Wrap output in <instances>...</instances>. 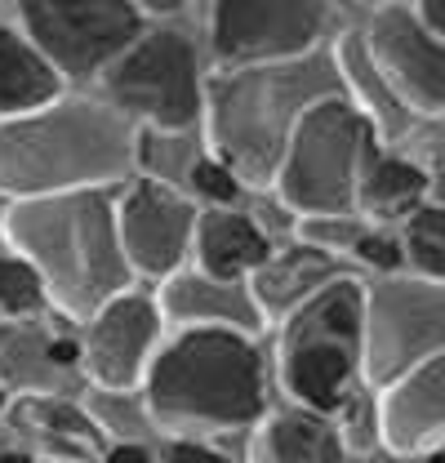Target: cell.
I'll list each match as a JSON object with an SVG mask.
<instances>
[{
  "instance_id": "6da1fadb",
  "label": "cell",
  "mask_w": 445,
  "mask_h": 463,
  "mask_svg": "<svg viewBox=\"0 0 445 463\" xmlns=\"http://www.w3.org/2000/svg\"><path fill=\"white\" fill-rule=\"evenodd\" d=\"M143 129L94 94H54L0 120V196L32 201L120 187L138 174Z\"/></svg>"
},
{
  "instance_id": "7a4b0ae2",
  "label": "cell",
  "mask_w": 445,
  "mask_h": 463,
  "mask_svg": "<svg viewBox=\"0 0 445 463\" xmlns=\"http://www.w3.org/2000/svg\"><path fill=\"white\" fill-rule=\"evenodd\" d=\"M138 397L166 437H227L268 414V361L254 335L183 326L152 356Z\"/></svg>"
},
{
  "instance_id": "3957f363",
  "label": "cell",
  "mask_w": 445,
  "mask_h": 463,
  "mask_svg": "<svg viewBox=\"0 0 445 463\" xmlns=\"http://www.w3.org/2000/svg\"><path fill=\"white\" fill-rule=\"evenodd\" d=\"M0 236L36 268L50 307L67 321H85L120 289L138 286L120 245L111 187L9 201L0 214Z\"/></svg>"
},
{
  "instance_id": "277c9868",
  "label": "cell",
  "mask_w": 445,
  "mask_h": 463,
  "mask_svg": "<svg viewBox=\"0 0 445 463\" xmlns=\"http://www.w3.org/2000/svg\"><path fill=\"white\" fill-rule=\"evenodd\" d=\"M338 85L317 80V54L280 67H232L205 85V152L241 178V187H272L298 116Z\"/></svg>"
},
{
  "instance_id": "5b68a950",
  "label": "cell",
  "mask_w": 445,
  "mask_h": 463,
  "mask_svg": "<svg viewBox=\"0 0 445 463\" xmlns=\"http://www.w3.org/2000/svg\"><path fill=\"white\" fill-rule=\"evenodd\" d=\"M277 379L294 405L334 414L365 383V281L334 277L280 317Z\"/></svg>"
},
{
  "instance_id": "8992f818",
  "label": "cell",
  "mask_w": 445,
  "mask_h": 463,
  "mask_svg": "<svg viewBox=\"0 0 445 463\" xmlns=\"http://www.w3.org/2000/svg\"><path fill=\"white\" fill-rule=\"evenodd\" d=\"M383 152V134L343 90L308 103L285 147L272 192L298 219L356 214V192L370 161Z\"/></svg>"
},
{
  "instance_id": "52a82bcc",
  "label": "cell",
  "mask_w": 445,
  "mask_h": 463,
  "mask_svg": "<svg viewBox=\"0 0 445 463\" xmlns=\"http://www.w3.org/2000/svg\"><path fill=\"white\" fill-rule=\"evenodd\" d=\"M201 50L178 27H143V36L103 71V103L143 134H187L205 116Z\"/></svg>"
},
{
  "instance_id": "ba28073f",
  "label": "cell",
  "mask_w": 445,
  "mask_h": 463,
  "mask_svg": "<svg viewBox=\"0 0 445 463\" xmlns=\"http://www.w3.org/2000/svg\"><path fill=\"white\" fill-rule=\"evenodd\" d=\"M14 27L50 62L62 85L103 76L125 54L147 18L129 0H9Z\"/></svg>"
},
{
  "instance_id": "9c48e42d",
  "label": "cell",
  "mask_w": 445,
  "mask_h": 463,
  "mask_svg": "<svg viewBox=\"0 0 445 463\" xmlns=\"http://www.w3.org/2000/svg\"><path fill=\"white\" fill-rule=\"evenodd\" d=\"M445 352V281L388 272L365 281V383L388 388Z\"/></svg>"
},
{
  "instance_id": "30bf717a",
  "label": "cell",
  "mask_w": 445,
  "mask_h": 463,
  "mask_svg": "<svg viewBox=\"0 0 445 463\" xmlns=\"http://www.w3.org/2000/svg\"><path fill=\"white\" fill-rule=\"evenodd\" d=\"M330 27V0H214L210 54L222 71L303 62L321 50Z\"/></svg>"
},
{
  "instance_id": "8fae6325",
  "label": "cell",
  "mask_w": 445,
  "mask_h": 463,
  "mask_svg": "<svg viewBox=\"0 0 445 463\" xmlns=\"http://www.w3.org/2000/svg\"><path fill=\"white\" fill-rule=\"evenodd\" d=\"M196 223L201 205L187 192H178V183L169 178L134 174L116 192V228L138 281H166L178 268H187Z\"/></svg>"
},
{
  "instance_id": "7c38bea8",
  "label": "cell",
  "mask_w": 445,
  "mask_h": 463,
  "mask_svg": "<svg viewBox=\"0 0 445 463\" xmlns=\"http://www.w3.org/2000/svg\"><path fill=\"white\" fill-rule=\"evenodd\" d=\"M161 344H166V312L156 294L129 286L80 321V374L111 397L138 392Z\"/></svg>"
},
{
  "instance_id": "4fadbf2b",
  "label": "cell",
  "mask_w": 445,
  "mask_h": 463,
  "mask_svg": "<svg viewBox=\"0 0 445 463\" xmlns=\"http://www.w3.org/2000/svg\"><path fill=\"white\" fill-rule=\"evenodd\" d=\"M365 50L405 112L445 116V41L414 14V5L379 9L370 18Z\"/></svg>"
},
{
  "instance_id": "5bb4252c",
  "label": "cell",
  "mask_w": 445,
  "mask_h": 463,
  "mask_svg": "<svg viewBox=\"0 0 445 463\" xmlns=\"http://www.w3.org/2000/svg\"><path fill=\"white\" fill-rule=\"evenodd\" d=\"M0 432L9 437V446H23L41 463H99L108 450V428L62 392L9 397Z\"/></svg>"
},
{
  "instance_id": "9a60e30c",
  "label": "cell",
  "mask_w": 445,
  "mask_h": 463,
  "mask_svg": "<svg viewBox=\"0 0 445 463\" xmlns=\"http://www.w3.org/2000/svg\"><path fill=\"white\" fill-rule=\"evenodd\" d=\"M379 446L392 455H428L445 446V352L414 365L396 383L374 392Z\"/></svg>"
},
{
  "instance_id": "2e32d148",
  "label": "cell",
  "mask_w": 445,
  "mask_h": 463,
  "mask_svg": "<svg viewBox=\"0 0 445 463\" xmlns=\"http://www.w3.org/2000/svg\"><path fill=\"white\" fill-rule=\"evenodd\" d=\"M156 303H161L166 321H174L178 330L183 326H214V330H241L254 339L268 330V317H263L250 281H219L192 263L161 281Z\"/></svg>"
},
{
  "instance_id": "e0dca14e",
  "label": "cell",
  "mask_w": 445,
  "mask_h": 463,
  "mask_svg": "<svg viewBox=\"0 0 445 463\" xmlns=\"http://www.w3.org/2000/svg\"><path fill=\"white\" fill-rule=\"evenodd\" d=\"M80 370V335L45 330L36 321H0V388L58 392V379Z\"/></svg>"
},
{
  "instance_id": "ac0fdd59",
  "label": "cell",
  "mask_w": 445,
  "mask_h": 463,
  "mask_svg": "<svg viewBox=\"0 0 445 463\" xmlns=\"http://www.w3.org/2000/svg\"><path fill=\"white\" fill-rule=\"evenodd\" d=\"M272 236L263 223L236 205H210L201 210L196 245H192V268L219 281H250L268 259H272Z\"/></svg>"
},
{
  "instance_id": "d6986e66",
  "label": "cell",
  "mask_w": 445,
  "mask_h": 463,
  "mask_svg": "<svg viewBox=\"0 0 445 463\" xmlns=\"http://www.w3.org/2000/svg\"><path fill=\"white\" fill-rule=\"evenodd\" d=\"M347 441L334 414L308 405H280L254 423V450L250 463H343Z\"/></svg>"
},
{
  "instance_id": "ffe728a7",
  "label": "cell",
  "mask_w": 445,
  "mask_h": 463,
  "mask_svg": "<svg viewBox=\"0 0 445 463\" xmlns=\"http://www.w3.org/2000/svg\"><path fill=\"white\" fill-rule=\"evenodd\" d=\"M334 277H343V259L294 236L289 245H277L272 259L250 277V289H254V298H259V307L272 326L280 317H289L298 303H308L317 289H326Z\"/></svg>"
},
{
  "instance_id": "44dd1931",
  "label": "cell",
  "mask_w": 445,
  "mask_h": 463,
  "mask_svg": "<svg viewBox=\"0 0 445 463\" xmlns=\"http://www.w3.org/2000/svg\"><path fill=\"white\" fill-rule=\"evenodd\" d=\"M428 192H432V178L419 161L401 156V152H379L370 161V170L361 178V192H356V219L374 223V228H392V223H405L419 205H428Z\"/></svg>"
},
{
  "instance_id": "7402d4cb",
  "label": "cell",
  "mask_w": 445,
  "mask_h": 463,
  "mask_svg": "<svg viewBox=\"0 0 445 463\" xmlns=\"http://www.w3.org/2000/svg\"><path fill=\"white\" fill-rule=\"evenodd\" d=\"M334 71H338V90L361 108V112L374 120V129L383 138H401L414 116L401 108V99L388 90V80L379 76V67L370 62V50H365V36H338L334 41Z\"/></svg>"
},
{
  "instance_id": "603a6c76",
  "label": "cell",
  "mask_w": 445,
  "mask_h": 463,
  "mask_svg": "<svg viewBox=\"0 0 445 463\" xmlns=\"http://www.w3.org/2000/svg\"><path fill=\"white\" fill-rule=\"evenodd\" d=\"M62 90L67 85L50 71V62L32 50V41L14 27V18H0V120L32 112Z\"/></svg>"
},
{
  "instance_id": "cb8c5ba5",
  "label": "cell",
  "mask_w": 445,
  "mask_h": 463,
  "mask_svg": "<svg viewBox=\"0 0 445 463\" xmlns=\"http://www.w3.org/2000/svg\"><path fill=\"white\" fill-rule=\"evenodd\" d=\"M401 245H405V272L445 281V201L419 205L405 219Z\"/></svg>"
},
{
  "instance_id": "d4e9b609",
  "label": "cell",
  "mask_w": 445,
  "mask_h": 463,
  "mask_svg": "<svg viewBox=\"0 0 445 463\" xmlns=\"http://www.w3.org/2000/svg\"><path fill=\"white\" fill-rule=\"evenodd\" d=\"M45 307H50V294L36 268L18 250L0 245V321H32Z\"/></svg>"
},
{
  "instance_id": "484cf974",
  "label": "cell",
  "mask_w": 445,
  "mask_h": 463,
  "mask_svg": "<svg viewBox=\"0 0 445 463\" xmlns=\"http://www.w3.org/2000/svg\"><path fill=\"white\" fill-rule=\"evenodd\" d=\"M187 187H192V201L201 210H210V205H236V196L245 192L241 178L227 170L219 156H210V152L187 165Z\"/></svg>"
},
{
  "instance_id": "4316f807",
  "label": "cell",
  "mask_w": 445,
  "mask_h": 463,
  "mask_svg": "<svg viewBox=\"0 0 445 463\" xmlns=\"http://www.w3.org/2000/svg\"><path fill=\"white\" fill-rule=\"evenodd\" d=\"M347 259H356V263H365L374 277H388V272H405V245H401V236L388 228H374V223H365L361 236H356V245H352V254Z\"/></svg>"
},
{
  "instance_id": "83f0119b",
  "label": "cell",
  "mask_w": 445,
  "mask_h": 463,
  "mask_svg": "<svg viewBox=\"0 0 445 463\" xmlns=\"http://www.w3.org/2000/svg\"><path fill=\"white\" fill-rule=\"evenodd\" d=\"M156 459L161 463H236V459H227L222 450H214L210 441H187V437H169L166 450Z\"/></svg>"
},
{
  "instance_id": "f1b7e54d",
  "label": "cell",
  "mask_w": 445,
  "mask_h": 463,
  "mask_svg": "<svg viewBox=\"0 0 445 463\" xmlns=\"http://www.w3.org/2000/svg\"><path fill=\"white\" fill-rule=\"evenodd\" d=\"M99 463H161V459H156V450L143 446V441H108V450H103Z\"/></svg>"
},
{
  "instance_id": "f546056e",
  "label": "cell",
  "mask_w": 445,
  "mask_h": 463,
  "mask_svg": "<svg viewBox=\"0 0 445 463\" xmlns=\"http://www.w3.org/2000/svg\"><path fill=\"white\" fill-rule=\"evenodd\" d=\"M410 5H414V14L445 41V0H410Z\"/></svg>"
},
{
  "instance_id": "4dcf8cb0",
  "label": "cell",
  "mask_w": 445,
  "mask_h": 463,
  "mask_svg": "<svg viewBox=\"0 0 445 463\" xmlns=\"http://www.w3.org/2000/svg\"><path fill=\"white\" fill-rule=\"evenodd\" d=\"M143 18H169V14H178L187 0H129Z\"/></svg>"
},
{
  "instance_id": "1f68e13d",
  "label": "cell",
  "mask_w": 445,
  "mask_h": 463,
  "mask_svg": "<svg viewBox=\"0 0 445 463\" xmlns=\"http://www.w3.org/2000/svg\"><path fill=\"white\" fill-rule=\"evenodd\" d=\"M0 463H41V459L27 455L23 446H9V441H5V446H0Z\"/></svg>"
},
{
  "instance_id": "d6a6232c",
  "label": "cell",
  "mask_w": 445,
  "mask_h": 463,
  "mask_svg": "<svg viewBox=\"0 0 445 463\" xmlns=\"http://www.w3.org/2000/svg\"><path fill=\"white\" fill-rule=\"evenodd\" d=\"M361 9H370V14H379V9H392V5H410V0H356Z\"/></svg>"
},
{
  "instance_id": "836d02e7",
  "label": "cell",
  "mask_w": 445,
  "mask_h": 463,
  "mask_svg": "<svg viewBox=\"0 0 445 463\" xmlns=\"http://www.w3.org/2000/svg\"><path fill=\"white\" fill-rule=\"evenodd\" d=\"M419 463H445V446H437V450H428V455H419Z\"/></svg>"
},
{
  "instance_id": "e575fe53",
  "label": "cell",
  "mask_w": 445,
  "mask_h": 463,
  "mask_svg": "<svg viewBox=\"0 0 445 463\" xmlns=\"http://www.w3.org/2000/svg\"><path fill=\"white\" fill-rule=\"evenodd\" d=\"M9 397H14V392H9V388H0V419H5V410H9Z\"/></svg>"
},
{
  "instance_id": "d590c367",
  "label": "cell",
  "mask_w": 445,
  "mask_h": 463,
  "mask_svg": "<svg viewBox=\"0 0 445 463\" xmlns=\"http://www.w3.org/2000/svg\"><path fill=\"white\" fill-rule=\"evenodd\" d=\"M0 245H5V236H0Z\"/></svg>"
}]
</instances>
